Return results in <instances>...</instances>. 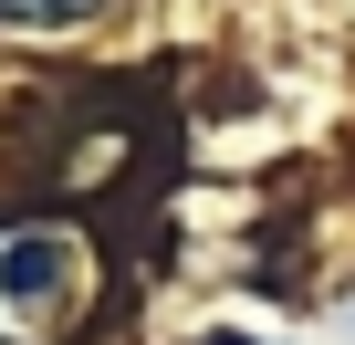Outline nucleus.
Instances as JSON below:
<instances>
[{
  "label": "nucleus",
  "mask_w": 355,
  "mask_h": 345,
  "mask_svg": "<svg viewBox=\"0 0 355 345\" xmlns=\"http://www.w3.org/2000/svg\"><path fill=\"white\" fill-rule=\"evenodd\" d=\"M94 0H0V22H84Z\"/></svg>",
  "instance_id": "obj_1"
},
{
  "label": "nucleus",
  "mask_w": 355,
  "mask_h": 345,
  "mask_svg": "<svg viewBox=\"0 0 355 345\" xmlns=\"http://www.w3.org/2000/svg\"><path fill=\"white\" fill-rule=\"evenodd\" d=\"M209 345H251V335H209Z\"/></svg>",
  "instance_id": "obj_2"
}]
</instances>
